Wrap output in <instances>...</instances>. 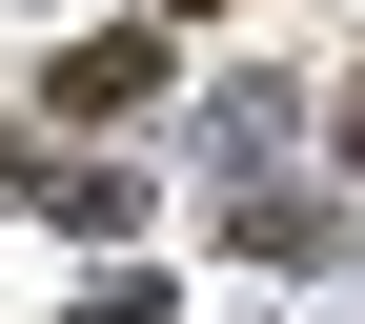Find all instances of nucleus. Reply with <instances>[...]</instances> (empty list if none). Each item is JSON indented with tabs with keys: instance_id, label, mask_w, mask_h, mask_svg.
I'll return each instance as SVG.
<instances>
[{
	"instance_id": "nucleus-1",
	"label": "nucleus",
	"mask_w": 365,
	"mask_h": 324,
	"mask_svg": "<svg viewBox=\"0 0 365 324\" xmlns=\"http://www.w3.org/2000/svg\"><path fill=\"white\" fill-rule=\"evenodd\" d=\"M122 102H163V21H102V41H61V122H122Z\"/></svg>"
},
{
	"instance_id": "nucleus-2",
	"label": "nucleus",
	"mask_w": 365,
	"mask_h": 324,
	"mask_svg": "<svg viewBox=\"0 0 365 324\" xmlns=\"http://www.w3.org/2000/svg\"><path fill=\"white\" fill-rule=\"evenodd\" d=\"M21 182L81 223V244H143V162H21Z\"/></svg>"
},
{
	"instance_id": "nucleus-3",
	"label": "nucleus",
	"mask_w": 365,
	"mask_h": 324,
	"mask_svg": "<svg viewBox=\"0 0 365 324\" xmlns=\"http://www.w3.org/2000/svg\"><path fill=\"white\" fill-rule=\"evenodd\" d=\"M81 324H182V304H163V284H102V304H81Z\"/></svg>"
},
{
	"instance_id": "nucleus-4",
	"label": "nucleus",
	"mask_w": 365,
	"mask_h": 324,
	"mask_svg": "<svg viewBox=\"0 0 365 324\" xmlns=\"http://www.w3.org/2000/svg\"><path fill=\"white\" fill-rule=\"evenodd\" d=\"M345 162H365V81H345Z\"/></svg>"
},
{
	"instance_id": "nucleus-5",
	"label": "nucleus",
	"mask_w": 365,
	"mask_h": 324,
	"mask_svg": "<svg viewBox=\"0 0 365 324\" xmlns=\"http://www.w3.org/2000/svg\"><path fill=\"white\" fill-rule=\"evenodd\" d=\"M163 21H182V0H163Z\"/></svg>"
}]
</instances>
